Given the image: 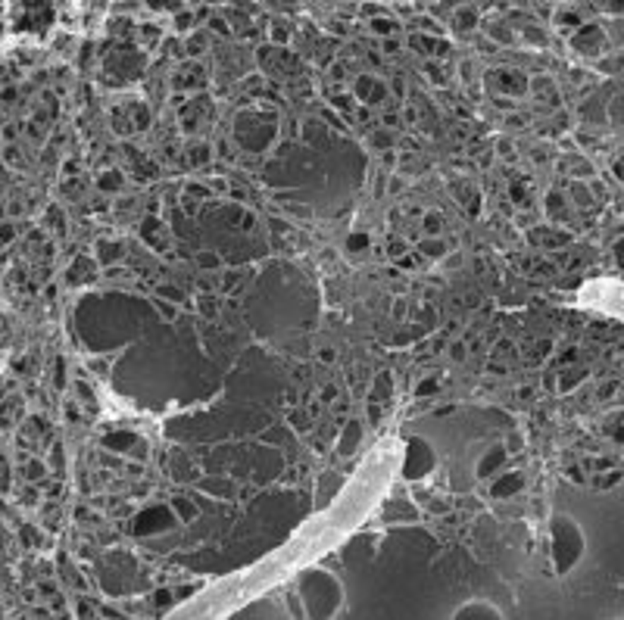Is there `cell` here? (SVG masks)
<instances>
[{
  "instance_id": "6da1fadb",
  "label": "cell",
  "mask_w": 624,
  "mask_h": 620,
  "mask_svg": "<svg viewBox=\"0 0 624 620\" xmlns=\"http://www.w3.org/2000/svg\"><path fill=\"white\" fill-rule=\"evenodd\" d=\"M456 617H500V611L493 604H462Z\"/></svg>"
},
{
  "instance_id": "7a4b0ae2",
  "label": "cell",
  "mask_w": 624,
  "mask_h": 620,
  "mask_svg": "<svg viewBox=\"0 0 624 620\" xmlns=\"http://www.w3.org/2000/svg\"><path fill=\"white\" fill-rule=\"evenodd\" d=\"M375 28H378V32H394L396 22L394 19H375Z\"/></svg>"
},
{
  "instance_id": "3957f363",
  "label": "cell",
  "mask_w": 624,
  "mask_h": 620,
  "mask_svg": "<svg viewBox=\"0 0 624 620\" xmlns=\"http://www.w3.org/2000/svg\"><path fill=\"white\" fill-rule=\"evenodd\" d=\"M422 249H425L428 256H440V253H443V244H440V240H437V244H434V240H428V244H425Z\"/></svg>"
},
{
  "instance_id": "277c9868",
  "label": "cell",
  "mask_w": 624,
  "mask_h": 620,
  "mask_svg": "<svg viewBox=\"0 0 624 620\" xmlns=\"http://www.w3.org/2000/svg\"><path fill=\"white\" fill-rule=\"evenodd\" d=\"M440 228V218H434V215H428V231H437Z\"/></svg>"
}]
</instances>
